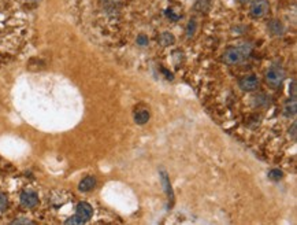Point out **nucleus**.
I'll return each instance as SVG.
<instances>
[{
  "instance_id": "nucleus-1",
  "label": "nucleus",
  "mask_w": 297,
  "mask_h": 225,
  "mask_svg": "<svg viewBox=\"0 0 297 225\" xmlns=\"http://www.w3.org/2000/svg\"><path fill=\"white\" fill-rule=\"evenodd\" d=\"M251 51H252V47L250 44H242L238 47H229L222 55V59H223V62L231 65V66L240 65L250 57Z\"/></svg>"
},
{
  "instance_id": "nucleus-2",
  "label": "nucleus",
  "mask_w": 297,
  "mask_h": 225,
  "mask_svg": "<svg viewBox=\"0 0 297 225\" xmlns=\"http://www.w3.org/2000/svg\"><path fill=\"white\" fill-rule=\"evenodd\" d=\"M270 3L267 0H254L250 6V14L252 18L259 19L269 14Z\"/></svg>"
},
{
  "instance_id": "nucleus-3",
  "label": "nucleus",
  "mask_w": 297,
  "mask_h": 225,
  "mask_svg": "<svg viewBox=\"0 0 297 225\" xmlns=\"http://www.w3.org/2000/svg\"><path fill=\"white\" fill-rule=\"evenodd\" d=\"M283 80H285V72L281 67L273 66L266 72V81L269 82L273 88H277V86L281 85Z\"/></svg>"
},
{
  "instance_id": "nucleus-4",
  "label": "nucleus",
  "mask_w": 297,
  "mask_h": 225,
  "mask_svg": "<svg viewBox=\"0 0 297 225\" xmlns=\"http://www.w3.org/2000/svg\"><path fill=\"white\" fill-rule=\"evenodd\" d=\"M238 86H240L242 91L252 92L255 89H258V86H259V78L254 76V74L242 77V78H240V81H238Z\"/></svg>"
},
{
  "instance_id": "nucleus-5",
  "label": "nucleus",
  "mask_w": 297,
  "mask_h": 225,
  "mask_svg": "<svg viewBox=\"0 0 297 225\" xmlns=\"http://www.w3.org/2000/svg\"><path fill=\"white\" fill-rule=\"evenodd\" d=\"M92 214H93V209H92V206H90L88 202H80V203L77 205L76 216L80 217L84 222L89 221Z\"/></svg>"
},
{
  "instance_id": "nucleus-6",
  "label": "nucleus",
  "mask_w": 297,
  "mask_h": 225,
  "mask_svg": "<svg viewBox=\"0 0 297 225\" xmlns=\"http://www.w3.org/2000/svg\"><path fill=\"white\" fill-rule=\"evenodd\" d=\"M21 203L28 209H33L38 203L37 194L33 191H24L21 194Z\"/></svg>"
},
{
  "instance_id": "nucleus-7",
  "label": "nucleus",
  "mask_w": 297,
  "mask_h": 225,
  "mask_svg": "<svg viewBox=\"0 0 297 225\" xmlns=\"http://www.w3.org/2000/svg\"><path fill=\"white\" fill-rule=\"evenodd\" d=\"M267 30L274 37H279V36H283V33H285V25L279 19H271L267 24Z\"/></svg>"
},
{
  "instance_id": "nucleus-8",
  "label": "nucleus",
  "mask_w": 297,
  "mask_h": 225,
  "mask_svg": "<svg viewBox=\"0 0 297 225\" xmlns=\"http://www.w3.org/2000/svg\"><path fill=\"white\" fill-rule=\"evenodd\" d=\"M96 183L97 182H96V178H94L93 176H86V177L82 178L80 182V184H78V190H80L81 192H89L96 187Z\"/></svg>"
},
{
  "instance_id": "nucleus-9",
  "label": "nucleus",
  "mask_w": 297,
  "mask_h": 225,
  "mask_svg": "<svg viewBox=\"0 0 297 225\" xmlns=\"http://www.w3.org/2000/svg\"><path fill=\"white\" fill-rule=\"evenodd\" d=\"M158 41L161 43V46L163 47H169V46H173L175 43V37L174 34L170 33V32H163L161 33V36L158 37Z\"/></svg>"
},
{
  "instance_id": "nucleus-10",
  "label": "nucleus",
  "mask_w": 297,
  "mask_h": 225,
  "mask_svg": "<svg viewBox=\"0 0 297 225\" xmlns=\"http://www.w3.org/2000/svg\"><path fill=\"white\" fill-rule=\"evenodd\" d=\"M297 113V103L296 98H292V101H288V103L285 105L283 109V115L285 117H294Z\"/></svg>"
},
{
  "instance_id": "nucleus-11",
  "label": "nucleus",
  "mask_w": 297,
  "mask_h": 225,
  "mask_svg": "<svg viewBox=\"0 0 297 225\" xmlns=\"http://www.w3.org/2000/svg\"><path fill=\"white\" fill-rule=\"evenodd\" d=\"M150 113H148V110H144V109H141V110H138L134 114V121H136V124L138 125H144L146 124L148 121H150Z\"/></svg>"
},
{
  "instance_id": "nucleus-12",
  "label": "nucleus",
  "mask_w": 297,
  "mask_h": 225,
  "mask_svg": "<svg viewBox=\"0 0 297 225\" xmlns=\"http://www.w3.org/2000/svg\"><path fill=\"white\" fill-rule=\"evenodd\" d=\"M161 178H162V183H163V187H165L166 194L169 195V198H173V190H171V184H170L169 176H167V173H166L163 169H161Z\"/></svg>"
},
{
  "instance_id": "nucleus-13",
  "label": "nucleus",
  "mask_w": 297,
  "mask_h": 225,
  "mask_svg": "<svg viewBox=\"0 0 297 225\" xmlns=\"http://www.w3.org/2000/svg\"><path fill=\"white\" fill-rule=\"evenodd\" d=\"M196 30H197V22H196V19L190 18L189 19L188 25H186V29H185V32H186V36L189 38H192L196 33Z\"/></svg>"
},
{
  "instance_id": "nucleus-14",
  "label": "nucleus",
  "mask_w": 297,
  "mask_h": 225,
  "mask_svg": "<svg viewBox=\"0 0 297 225\" xmlns=\"http://www.w3.org/2000/svg\"><path fill=\"white\" fill-rule=\"evenodd\" d=\"M269 178L271 182H279L283 178V172L279 169H271L269 172Z\"/></svg>"
},
{
  "instance_id": "nucleus-15",
  "label": "nucleus",
  "mask_w": 297,
  "mask_h": 225,
  "mask_svg": "<svg viewBox=\"0 0 297 225\" xmlns=\"http://www.w3.org/2000/svg\"><path fill=\"white\" fill-rule=\"evenodd\" d=\"M136 41L138 46H141V47H145V46H148V43H150V40H148V37H146L145 34H138L136 38Z\"/></svg>"
},
{
  "instance_id": "nucleus-16",
  "label": "nucleus",
  "mask_w": 297,
  "mask_h": 225,
  "mask_svg": "<svg viewBox=\"0 0 297 225\" xmlns=\"http://www.w3.org/2000/svg\"><path fill=\"white\" fill-rule=\"evenodd\" d=\"M65 224H67V225H81V224H85L84 221L81 220L80 217L78 216H73V217H70V218H69V220H66V222H65Z\"/></svg>"
},
{
  "instance_id": "nucleus-17",
  "label": "nucleus",
  "mask_w": 297,
  "mask_h": 225,
  "mask_svg": "<svg viewBox=\"0 0 297 225\" xmlns=\"http://www.w3.org/2000/svg\"><path fill=\"white\" fill-rule=\"evenodd\" d=\"M9 206V201H7V197H6L5 194H2L0 192V211H5Z\"/></svg>"
},
{
  "instance_id": "nucleus-18",
  "label": "nucleus",
  "mask_w": 297,
  "mask_h": 225,
  "mask_svg": "<svg viewBox=\"0 0 297 225\" xmlns=\"http://www.w3.org/2000/svg\"><path fill=\"white\" fill-rule=\"evenodd\" d=\"M13 224H33V222L30 220H28L26 217H19L18 220L13 221Z\"/></svg>"
},
{
  "instance_id": "nucleus-19",
  "label": "nucleus",
  "mask_w": 297,
  "mask_h": 225,
  "mask_svg": "<svg viewBox=\"0 0 297 225\" xmlns=\"http://www.w3.org/2000/svg\"><path fill=\"white\" fill-rule=\"evenodd\" d=\"M296 126H297L296 122H293L292 128H289V134H292L293 139H296Z\"/></svg>"
},
{
  "instance_id": "nucleus-20",
  "label": "nucleus",
  "mask_w": 297,
  "mask_h": 225,
  "mask_svg": "<svg viewBox=\"0 0 297 225\" xmlns=\"http://www.w3.org/2000/svg\"><path fill=\"white\" fill-rule=\"evenodd\" d=\"M240 3H246V2H250V0H238Z\"/></svg>"
}]
</instances>
